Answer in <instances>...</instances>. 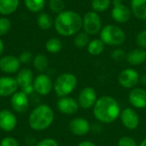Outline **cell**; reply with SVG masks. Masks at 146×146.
Here are the masks:
<instances>
[{"mask_svg":"<svg viewBox=\"0 0 146 146\" xmlns=\"http://www.w3.org/2000/svg\"><path fill=\"white\" fill-rule=\"evenodd\" d=\"M111 3V0H92L91 6L93 11L99 14L106 11L110 7Z\"/></svg>","mask_w":146,"mask_h":146,"instance_id":"29","label":"cell"},{"mask_svg":"<svg viewBox=\"0 0 146 146\" xmlns=\"http://www.w3.org/2000/svg\"><path fill=\"white\" fill-rule=\"evenodd\" d=\"M118 1H120V2H122V3H123V2H125V1H127V0H118Z\"/></svg>","mask_w":146,"mask_h":146,"instance_id":"43","label":"cell"},{"mask_svg":"<svg viewBox=\"0 0 146 146\" xmlns=\"http://www.w3.org/2000/svg\"><path fill=\"white\" fill-rule=\"evenodd\" d=\"M103 28V23L98 13L91 10L86 12L82 17V29L90 36H95L100 33Z\"/></svg>","mask_w":146,"mask_h":146,"instance_id":"6","label":"cell"},{"mask_svg":"<svg viewBox=\"0 0 146 146\" xmlns=\"http://www.w3.org/2000/svg\"><path fill=\"white\" fill-rule=\"evenodd\" d=\"M18 58L20 60L21 63H22V64H27V63H29L32 61L33 55H32V53L30 51L25 50V51H22L20 54V56H18Z\"/></svg>","mask_w":146,"mask_h":146,"instance_id":"37","label":"cell"},{"mask_svg":"<svg viewBox=\"0 0 146 146\" xmlns=\"http://www.w3.org/2000/svg\"><path fill=\"white\" fill-rule=\"evenodd\" d=\"M55 120V113L50 106L45 104L36 106L29 114L28 125L34 131H44L49 128Z\"/></svg>","mask_w":146,"mask_h":146,"instance_id":"3","label":"cell"},{"mask_svg":"<svg viewBox=\"0 0 146 146\" xmlns=\"http://www.w3.org/2000/svg\"><path fill=\"white\" fill-rule=\"evenodd\" d=\"M128 102L138 110L146 109V90L142 87L133 88L128 94Z\"/></svg>","mask_w":146,"mask_h":146,"instance_id":"16","label":"cell"},{"mask_svg":"<svg viewBox=\"0 0 146 146\" xmlns=\"http://www.w3.org/2000/svg\"><path fill=\"white\" fill-rule=\"evenodd\" d=\"M68 128L72 134L78 137H83L89 133L92 129V127L88 120L80 116L75 117L69 121Z\"/></svg>","mask_w":146,"mask_h":146,"instance_id":"13","label":"cell"},{"mask_svg":"<svg viewBox=\"0 0 146 146\" xmlns=\"http://www.w3.org/2000/svg\"><path fill=\"white\" fill-rule=\"evenodd\" d=\"M11 28V21L6 16L0 17V37L7 34Z\"/></svg>","mask_w":146,"mask_h":146,"instance_id":"31","label":"cell"},{"mask_svg":"<svg viewBox=\"0 0 146 146\" xmlns=\"http://www.w3.org/2000/svg\"><path fill=\"white\" fill-rule=\"evenodd\" d=\"M89 42H90V35H88L84 31L79 32L74 36V44L79 49H83L85 47H87Z\"/></svg>","mask_w":146,"mask_h":146,"instance_id":"28","label":"cell"},{"mask_svg":"<svg viewBox=\"0 0 146 146\" xmlns=\"http://www.w3.org/2000/svg\"><path fill=\"white\" fill-rule=\"evenodd\" d=\"M144 69H145V73H146V62L145 63V66H144Z\"/></svg>","mask_w":146,"mask_h":146,"instance_id":"42","label":"cell"},{"mask_svg":"<svg viewBox=\"0 0 146 146\" xmlns=\"http://www.w3.org/2000/svg\"><path fill=\"white\" fill-rule=\"evenodd\" d=\"M20 5V0H0V15L3 16L15 13Z\"/></svg>","mask_w":146,"mask_h":146,"instance_id":"22","label":"cell"},{"mask_svg":"<svg viewBox=\"0 0 146 146\" xmlns=\"http://www.w3.org/2000/svg\"><path fill=\"white\" fill-rule=\"evenodd\" d=\"M78 79L72 73H63L58 75L53 83V90L58 98L69 96L77 87Z\"/></svg>","mask_w":146,"mask_h":146,"instance_id":"4","label":"cell"},{"mask_svg":"<svg viewBox=\"0 0 146 146\" xmlns=\"http://www.w3.org/2000/svg\"><path fill=\"white\" fill-rule=\"evenodd\" d=\"M49 8L53 13L57 15L65 10V3L63 0H49Z\"/></svg>","mask_w":146,"mask_h":146,"instance_id":"30","label":"cell"},{"mask_svg":"<svg viewBox=\"0 0 146 146\" xmlns=\"http://www.w3.org/2000/svg\"><path fill=\"white\" fill-rule=\"evenodd\" d=\"M37 24L42 30H49L54 25L52 17L47 13H40L37 18Z\"/></svg>","mask_w":146,"mask_h":146,"instance_id":"25","label":"cell"},{"mask_svg":"<svg viewBox=\"0 0 146 146\" xmlns=\"http://www.w3.org/2000/svg\"><path fill=\"white\" fill-rule=\"evenodd\" d=\"M99 36V38L104 44L109 46H120L125 43L127 38L123 29L114 24H108L103 27Z\"/></svg>","mask_w":146,"mask_h":146,"instance_id":"5","label":"cell"},{"mask_svg":"<svg viewBox=\"0 0 146 146\" xmlns=\"http://www.w3.org/2000/svg\"><path fill=\"white\" fill-rule=\"evenodd\" d=\"M21 62L15 56L6 55L0 57V70L8 74H16L21 68Z\"/></svg>","mask_w":146,"mask_h":146,"instance_id":"14","label":"cell"},{"mask_svg":"<svg viewBox=\"0 0 146 146\" xmlns=\"http://www.w3.org/2000/svg\"><path fill=\"white\" fill-rule=\"evenodd\" d=\"M0 146H20V145L15 138L7 136L2 139V140L0 141Z\"/></svg>","mask_w":146,"mask_h":146,"instance_id":"35","label":"cell"},{"mask_svg":"<svg viewBox=\"0 0 146 146\" xmlns=\"http://www.w3.org/2000/svg\"><path fill=\"white\" fill-rule=\"evenodd\" d=\"M17 126V118L9 110H0V129L4 132H12Z\"/></svg>","mask_w":146,"mask_h":146,"instance_id":"17","label":"cell"},{"mask_svg":"<svg viewBox=\"0 0 146 146\" xmlns=\"http://www.w3.org/2000/svg\"><path fill=\"white\" fill-rule=\"evenodd\" d=\"M139 146H146V138H145V139L140 142V144L139 145Z\"/></svg>","mask_w":146,"mask_h":146,"instance_id":"41","label":"cell"},{"mask_svg":"<svg viewBox=\"0 0 146 146\" xmlns=\"http://www.w3.org/2000/svg\"><path fill=\"white\" fill-rule=\"evenodd\" d=\"M139 83H141L144 86H146V73L140 75L139 79Z\"/></svg>","mask_w":146,"mask_h":146,"instance_id":"39","label":"cell"},{"mask_svg":"<svg viewBox=\"0 0 146 146\" xmlns=\"http://www.w3.org/2000/svg\"><path fill=\"white\" fill-rule=\"evenodd\" d=\"M87 52L92 56H99L105 50V44L100 38H94L90 40L87 47Z\"/></svg>","mask_w":146,"mask_h":146,"instance_id":"23","label":"cell"},{"mask_svg":"<svg viewBox=\"0 0 146 146\" xmlns=\"http://www.w3.org/2000/svg\"><path fill=\"white\" fill-rule=\"evenodd\" d=\"M19 89L15 78L11 76L0 77V97H11Z\"/></svg>","mask_w":146,"mask_h":146,"instance_id":"18","label":"cell"},{"mask_svg":"<svg viewBox=\"0 0 146 146\" xmlns=\"http://www.w3.org/2000/svg\"><path fill=\"white\" fill-rule=\"evenodd\" d=\"M53 83L54 81L48 74L44 73L39 74L33 80L34 92L40 96H47L53 90Z\"/></svg>","mask_w":146,"mask_h":146,"instance_id":"8","label":"cell"},{"mask_svg":"<svg viewBox=\"0 0 146 146\" xmlns=\"http://www.w3.org/2000/svg\"><path fill=\"white\" fill-rule=\"evenodd\" d=\"M95 119L102 124H111L116 121L121 109L119 102L111 96H102L98 98L92 108Z\"/></svg>","mask_w":146,"mask_h":146,"instance_id":"1","label":"cell"},{"mask_svg":"<svg viewBox=\"0 0 146 146\" xmlns=\"http://www.w3.org/2000/svg\"><path fill=\"white\" fill-rule=\"evenodd\" d=\"M117 146H139L137 141L131 136H123L119 139Z\"/></svg>","mask_w":146,"mask_h":146,"instance_id":"33","label":"cell"},{"mask_svg":"<svg viewBox=\"0 0 146 146\" xmlns=\"http://www.w3.org/2000/svg\"><path fill=\"white\" fill-rule=\"evenodd\" d=\"M3 50H4V44H3V40L0 38V57L2 56V55L3 53Z\"/></svg>","mask_w":146,"mask_h":146,"instance_id":"40","label":"cell"},{"mask_svg":"<svg viewBox=\"0 0 146 146\" xmlns=\"http://www.w3.org/2000/svg\"><path fill=\"white\" fill-rule=\"evenodd\" d=\"M45 3V0H24L26 8L33 13L40 12L44 8Z\"/></svg>","mask_w":146,"mask_h":146,"instance_id":"27","label":"cell"},{"mask_svg":"<svg viewBox=\"0 0 146 146\" xmlns=\"http://www.w3.org/2000/svg\"><path fill=\"white\" fill-rule=\"evenodd\" d=\"M136 43L139 48L146 50V29L138 33L136 37Z\"/></svg>","mask_w":146,"mask_h":146,"instance_id":"34","label":"cell"},{"mask_svg":"<svg viewBox=\"0 0 146 146\" xmlns=\"http://www.w3.org/2000/svg\"><path fill=\"white\" fill-rule=\"evenodd\" d=\"M130 9L137 19L146 21V0H131Z\"/></svg>","mask_w":146,"mask_h":146,"instance_id":"21","label":"cell"},{"mask_svg":"<svg viewBox=\"0 0 146 146\" xmlns=\"http://www.w3.org/2000/svg\"><path fill=\"white\" fill-rule=\"evenodd\" d=\"M77 146H97V145L92 141H89V140H84V141H81L80 143H79Z\"/></svg>","mask_w":146,"mask_h":146,"instance_id":"38","label":"cell"},{"mask_svg":"<svg viewBox=\"0 0 146 146\" xmlns=\"http://www.w3.org/2000/svg\"><path fill=\"white\" fill-rule=\"evenodd\" d=\"M16 82L21 90L32 86L33 83V73L30 68H24L19 70L15 77Z\"/></svg>","mask_w":146,"mask_h":146,"instance_id":"19","label":"cell"},{"mask_svg":"<svg viewBox=\"0 0 146 146\" xmlns=\"http://www.w3.org/2000/svg\"><path fill=\"white\" fill-rule=\"evenodd\" d=\"M127 62L131 66H139L146 62V50L142 48H136L127 54L126 57Z\"/></svg>","mask_w":146,"mask_h":146,"instance_id":"20","label":"cell"},{"mask_svg":"<svg viewBox=\"0 0 146 146\" xmlns=\"http://www.w3.org/2000/svg\"><path fill=\"white\" fill-rule=\"evenodd\" d=\"M33 63L35 69L40 74L44 73L49 68V59L42 53H39L33 57Z\"/></svg>","mask_w":146,"mask_h":146,"instance_id":"24","label":"cell"},{"mask_svg":"<svg viewBox=\"0 0 146 146\" xmlns=\"http://www.w3.org/2000/svg\"><path fill=\"white\" fill-rule=\"evenodd\" d=\"M110 56L115 62H121L124 59H126L127 54H126V52L122 49H121V48H115V50H113L111 51Z\"/></svg>","mask_w":146,"mask_h":146,"instance_id":"32","label":"cell"},{"mask_svg":"<svg viewBox=\"0 0 146 146\" xmlns=\"http://www.w3.org/2000/svg\"><path fill=\"white\" fill-rule=\"evenodd\" d=\"M132 15L133 14L129 7L125 5L122 2H120L118 0H113L111 17L115 22L119 24L127 23L130 21Z\"/></svg>","mask_w":146,"mask_h":146,"instance_id":"10","label":"cell"},{"mask_svg":"<svg viewBox=\"0 0 146 146\" xmlns=\"http://www.w3.org/2000/svg\"><path fill=\"white\" fill-rule=\"evenodd\" d=\"M56 109L62 115H73L79 111L80 105L77 99L70 96H67L58 98L56 101Z\"/></svg>","mask_w":146,"mask_h":146,"instance_id":"12","label":"cell"},{"mask_svg":"<svg viewBox=\"0 0 146 146\" xmlns=\"http://www.w3.org/2000/svg\"><path fill=\"white\" fill-rule=\"evenodd\" d=\"M35 146H59L58 142L52 138H44L38 141Z\"/></svg>","mask_w":146,"mask_h":146,"instance_id":"36","label":"cell"},{"mask_svg":"<svg viewBox=\"0 0 146 146\" xmlns=\"http://www.w3.org/2000/svg\"><path fill=\"white\" fill-rule=\"evenodd\" d=\"M10 105L15 112L24 114L29 107L28 96L21 91H17L10 97Z\"/></svg>","mask_w":146,"mask_h":146,"instance_id":"15","label":"cell"},{"mask_svg":"<svg viewBox=\"0 0 146 146\" xmlns=\"http://www.w3.org/2000/svg\"><path fill=\"white\" fill-rule=\"evenodd\" d=\"M139 73L133 68H127L123 69L122 71H121L117 77L119 85L125 89L130 90L137 87L138 84L139 83Z\"/></svg>","mask_w":146,"mask_h":146,"instance_id":"7","label":"cell"},{"mask_svg":"<svg viewBox=\"0 0 146 146\" xmlns=\"http://www.w3.org/2000/svg\"><path fill=\"white\" fill-rule=\"evenodd\" d=\"M119 118L122 126L127 130H135L139 127L140 124L139 115L133 108L127 107L121 110Z\"/></svg>","mask_w":146,"mask_h":146,"instance_id":"9","label":"cell"},{"mask_svg":"<svg viewBox=\"0 0 146 146\" xmlns=\"http://www.w3.org/2000/svg\"><path fill=\"white\" fill-rule=\"evenodd\" d=\"M98 94L93 87L86 86L84 87L78 95V104L80 108L84 110L92 109L98 100Z\"/></svg>","mask_w":146,"mask_h":146,"instance_id":"11","label":"cell"},{"mask_svg":"<svg viewBox=\"0 0 146 146\" xmlns=\"http://www.w3.org/2000/svg\"><path fill=\"white\" fill-rule=\"evenodd\" d=\"M62 42L58 38H50L45 43V49L49 53L56 54L62 49Z\"/></svg>","mask_w":146,"mask_h":146,"instance_id":"26","label":"cell"},{"mask_svg":"<svg viewBox=\"0 0 146 146\" xmlns=\"http://www.w3.org/2000/svg\"><path fill=\"white\" fill-rule=\"evenodd\" d=\"M54 27L61 36H74L82 29V17L76 11L63 10L56 16Z\"/></svg>","mask_w":146,"mask_h":146,"instance_id":"2","label":"cell"}]
</instances>
